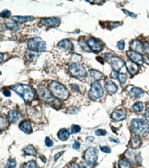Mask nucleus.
Returning <instances> with one entry per match:
<instances>
[{"label":"nucleus","mask_w":149,"mask_h":168,"mask_svg":"<svg viewBox=\"0 0 149 168\" xmlns=\"http://www.w3.org/2000/svg\"><path fill=\"white\" fill-rule=\"evenodd\" d=\"M130 48L133 51L137 52V53H142L143 52V44L141 41L138 40H134L130 43Z\"/></svg>","instance_id":"obj_18"},{"label":"nucleus","mask_w":149,"mask_h":168,"mask_svg":"<svg viewBox=\"0 0 149 168\" xmlns=\"http://www.w3.org/2000/svg\"><path fill=\"white\" fill-rule=\"evenodd\" d=\"M86 140H89V142H93V140H94V138L93 136H88L86 138Z\"/></svg>","instance_id":"obj_52"},{"label":"nucleus","mask_w":149,"mask_h":168,"mask_svg":"<svg viewBox=\"0 0 149 168\" xmlns=\"http://www.w3.org/2000/svg\"><path fill=\"white\" fill-rule=\"evenodd\" d=\"M11 15V12L8 11V10H5L2 12V13H0V17H8L9 16V15Z\"/></svg>","instance_id":"obj_40"},{"label":"nucleus","mask_w":149,"mask_h":168,"mask_svg":"<svg viewBox=\"0 0 149 168\" xmlns=\"http://www.w3.org/2000/svg\"><path fill=\"white\" fill-rule=\"evenodd\" d=\"M72 148H73L75 149H79L80 148V143L78 141H75L73 145H72Z\"/></svg>","instance_id":"obj_45"},{"label":"nucleus","mask_w":149,"mask_h":168,"mask_svg":"<svg viewBox=\"0 0 149 168\" xmlns=\"http://www.w3.org/2000/svg\"><path fill=\"white\" fill-rule=\"evenodd\" d=\"M119 167L120 168H131V165L130 162L126 159L120 160L119 162Z\"/></svg>","instance_id":"obj_29"},{"label":"nucleus","mask_w":149,"mask_h":168,"mask_svg":"<svg viewBox=\"0 0 149 168\" xmlns=\"http://www.w3.org/2000/svg\"><path fill=\"white\" fill-rule=\"evenodd\" d=\"M0 75H1V72H0Z\"/></svg>","instance_id":"obj_55"},{"label":"nucleus","mask_w":149,"mask_h":168,"mask_svg":"<svg viewBox=\"0 0 149 168\" xmlns=\"http://www.w3.org/2000/svg\"><path fill=\"white\" fill-rule=\"evenodd\" d=\"M81 61V57L78 55V54H74L71 57V62H72V64H74V63H77L79 62H80Z\"/></svg>","instance_id":"obj_32"},{"label":"nucleus","mask_w":149,"mask_h":168,"mask_svg":"<svg viewBox=\"0 0 149 168\" xmlns=\"http://www.w3.org/2000/svg\"><path fill=\"white\" fill-rule=\"evenodd\" d=\"M20 129L26 134H30L32 132V127L31 124L28 121H24L20 126Z\"/></svg>","instance_id":"obj_20"},{"label":"nucleus","mask_w":149,"mask_h":168,"mask_svg":"<svg viewBox=\"0 0 149 168\" xmlns=\"http://www.w3.org/2000/svg\"><path fill=\"white\" fill-rule=\"evenodd\" d=\"M127 75L126 74H124V73H120V74L118 75V79L121 84H124L127 80Z\"/></svg>","instance_id":"obj_34"},{"label":"nucleus","mask_w":149,"mask_h":168,"mask_svg":"<svg viewBox=\"0 0 149 168\" xmlns=\"http://www.w3.org/2000/svg\"><path fill=\"white\" fill-rule=\"evenodd\" d=\"M100 149H101L102 152H104V153H110L111 152V149L108 146H102V147H100Z\"/></svg>","instance_id":"obj_38"},{"label":"nucleus","mask_w":149,"mask_h":168,"mask_svg":"<svg viewBox=\"0 0 149 168\" xmlns=\"http://www.w3.org/2000/svg\"><path fill=\"white\" fill-rule=\"evenodd\" d=\"M34 18L32 17H20V16H15L13 17V20L15 21H17V22L20 23H24L28 22V21H31L33 20Z\"/></svg>","instance_id":"obj_25"},{"label":"nucleus","mask_w":149,"mask_h":168,"mask_svg":"<svg viewBox=\"0 0 149 168\" xmlns=\"http://www.w3.org/2000/svg\"><path fill=\"white\" fill-rule=\"evenodd\" d=\"M111 117L113 120L116 121H120L124 120L126 117V111L122 109L116 110H115L112 113Z\"/></svg>","instance_id":"obj_13"},{"label":"nucleus","mask_w":149,"mask_h":168,"mask_svg":"<svg viewBox=\"0 0 149 168\" xmlns=\"http://www.w3.org/2000/svg\"><path fill=\"white\" fill-rule=\"evenodd\" d=\"M3 59H4V55H3V54L0 53V63H1Z\"/></svg>","instance_id":"obj_53"},{"label":"nucleus","mask_w":149,"mask_h":168,"mask_svg":"<svg viewBox=\"0 0 149 168\" xmlns=\"http://www.w3.org/2000/svg\"><path fill=\"white\" fill-rule=\"evenodd\" d=\"M87 45L91 50L95 53H99L104 48V45L102 43L95 38H90L87 41Z\"/></svg>","instance_id":"obj_9"},{"label":"nucleus","mask_w":149,"mask_h":168,"mask_svg":"<svg viewBox=\"0 0 149 168\" xmlns=\"http://www.w3.org/2000/svg\"><path fill=\"white\" fill-rule=\"evenodd\" d=\"M123 11H124V13H125L127 15H129V16H130V17H133V18H136V17H137V15H136L135 14H134V13H130V12L128 11H126V10H124Z\"/></svg>","instance_id":"obj_42"},{"label":"nucleus","mask_w":149,"mask_h":168,"mask_svg":"<svg viewBox=\"0 0 149 168\" xmlns=\"http://www.w3.org/2000/svg\"><path fill=\"white\" fill-rule=\"evenodd\" d=\"M144 109V105L141 102H137L133 106V111L135 112H141Z\"/></svg>","instance_id":"obj_28"},{"label":"nucleus","mask_w":149,"mask_h":168,"mask_svg":"<svg viewBox=\"0 0 149 168\" xmlns=\"http://www.w3.org/2000/svg\"><path fill=\"white\" fill-rule=\"evenodd\" d=\"M77 112V109H76L74 107H72L69 109V112L71 113V114H76Z\"/></svg>","instance_id":"obj_47"},{"label":"nucleus","mask_w":149,"mask_h":168,"mask_svg":"<svg viewBox=\"0 0 149 168\" xmlns=\"http://www.w3.org/2000/svg\"><path fill=\"white\" fill-rule=\"evenodd\" d=\"M130 126L133 132L139 136H145L149 133V125L144 119H133Z\"/></svg>","instance_id":"obj_3"},{"label":"nucleus","mask_w":149,"mask_h":168,"mask_svg":"<svg viewBox=\"0 0 149 168\" xmlns=\"http://www.w3.org/2000/svg\"><path fill=\"white\" fill-rule=\"evenodd\" d=\"M103 95H104V90H103L101 85L99 83H94L89 93L90 98L93 100H97L102 98Z\"/></svg>","instance_id":"obj_6"},{"label":"nucleus","mask_w":149,"mask_h":168,"mask_svg":"<svg viewBox=\"0 0 149 168\" xmlns=\"http://www.w3.org/2000/svg\"><path fill=\"white\" fill-rule=\"evenodd\" d=\"M69 71L71 74L76 78H83L86 75V70L80 64H71L69 67Z\"/></svg>","instance_id":"obj_7"},{"label":"nucleus","mask_w":149,"mask_h":168,"mask_svg":"<svg viewBox=\"0 0 149 168\" xmlns=\"http://www.w3.org/2000/svg\"><path fill=\"white\" fill-rule=\"evenodd\" d=\"M24 153L27 155H30V156H35L36 154V150L35 148L32 145H28L27 146L26 148L24 149Z\"/></svg>","instance_id":"obj_26"},{"label":"nucleus","mask_w":149,"mask_h":168,"mask_svg":"<svg viewBox=\"0 0 149 168\" xmlns=\"http://www.w3.org/2000/svg\"><path fill=\"white\" fill-rule=\"evenodd\" d=\"M81 130V127L77 125H72L70 130V132L71 134H76L80 132Z\"/></svg>","instance_id":"obj_31"},{"label":"nucleus","mask_w":149,"mask_h":168,"mask_svg":"<svg viewBox=\"0 0 149 168\" xmlns=\"http://www.w3.org/2000/svg\"><path fill=\"white\" fill-rule=\"evenodd\" d=\"M112 54L111 53H106L103 54V57L105 60H108L109 59H111Z\"/></svg>","instance_id":"obj_44"},{"label":"nucleus","mask_w":149,"mask_h":168,"mask_svg":"<svg viewBox=\"0 0 149 168\" xmlns=\"http://www.w3.org/2000/svg\"><path fill=\"white\" fill-rule=\"evenodd\" d=\"M21 118H22V115L16 110H11L8 114V120L12 123H17L20 120Z\"/></svg>","instance_id":"obj_15"},{"label":"nucleus","mask_w":149,"mask_h":168,"mask_svg":"<svg viewBox=\"0 0 149 168\" xmlns=\"http://www.w3.org/2000/svg\"><path fill=\"white\" fill-rule=\"evenodd\" d=\"M49 90L53 97L60 100H66L68 99L69 93L65 86L59 82L53 81L49 84Z\"/></svg>","instance_id":"obj_1"},{"label":"nucleus","mask_w":149,"mask_h":168,"mask_svg":"<svg viewBox=\"0 0 149 168\" xmlns=\"http://www.w3.org/2000/svg\"><path fill=\"white\" fill-rule=\"evenodd\" d=\"M126 66L128 71H129L130 75H135L139 72V66L137 63L133 62L132 61H127L126 62Z\"/></svg>","instance_id":"obj_14"},{"label":"nucleus","mask_w":149,"mask_h":168,"mask_svg":"<svg viewBox=\"0 0 149 168\" xmlns=\"http://www.w3.org/2000/svg\"><path fill=\"white\" fill-rule=\"evenodd\" d=\"M143 52L149 54V44H145L143 45Z\"/></svg>","instance_id":"obj_41"},{"label":"nucleus","mask_w":149,"mask_h":168,"mask_svg":"<svg viewBox=\"0 0 149 168\" xmlns=\"http://www.w3.org/2000/svg\"><path fill=\"white\" fill-rule=\"evenodd\" d=\"M118 73L117 72H115V71H112L111 72V77L112 79H117L118 78Z\"/></svg>","instance_id":"obj_43"},{"label":"nucleus","mask_w":149,"mask_h":168,"mask_svg":"<svg viewBox=\"0 0 149 168\" xmlns=\"http://www.w3.org/2000/svg\"><path fill=\"white\" fill-rule=\"evenodd\" d=\"M3 94H4L6 97H9L11 95V92L8 90H5L3 92Z\"/></svg>","instance_id":"obj_48"},{"label":"nucleus","mask_w":149,"mask_h":168,"mask_svg":"<svg viewBox=\"0 0 149 168\" xmlns=\"http://www.w3.org/2000/svg\"><path fill=\"white\" fill-rule=\"evenodd\" d=\"M117 45V48H119L120 50H122L124 49V47H125V42H124V41H118Z\"/></svg>","instance_id":"obj_36"},{"label":"nucleus","mask_w":149,"mask_h":168,"mask_svg":"<svg viewBox=\"0 0 149 168\" xmlns=\"http://www.w3.org/2000/svg\"><path fill=\"white\" fill-rule=\"evenodd\" d=\"M69 168H80V167L77 163H72Z\"/></svg>","instance_id":"obj_49"},{"label":"nucleus","mask_w":149,"mask_h":168,"mask_svg":"<svg viewBox=\"0 0 149 168\" xmlns=\"http://www.w3.org/2000/svg\"><path fill=\"white\" fill-rule=\"evenodd\" d=\"M127 56L130 58V61L137 64H142L144 63V58L140 53L130 50L127 52Z\"/></svg>","instance_id":"obj_11"},{"label":"nucleus","mask_w":149,"mask_h":168,"mask_svg":"<svg viewBox=\"0 0 149 168\" xmlns=\"http://www.w3.org/2000/svg\"><path fill=\"white\" fill-rule=\"evenodd\" d=\"M8 120L5 117L0 116V130H4L8 126Z\"/></svg>","instance_id":"obj_27"},{"label":"nucleus","mask_w":149,"mask_h":168,"mask_svg":"<svg viewBox=\"0 0 149 168\" xmlns=\"http://www.w3.org/2000/svg\"><path fill=\"white\" fill-rule=\"evenodd\" d=\"M24 168H37L35 161H30L24 166Z\"/></svg>","instance_id":"obj_33"},{"label":"nucleus","mask_w":149,"mask_h":168,"mask_svg":"<svg viewBox=\"0 0 149 168\" xmlns=\"http://www.w3.org/2000/svg\"><path fill=\"white\" fill-rule=\"evenodd\" d=\"M95 134L97 136H104L106 134V131L102 129H99V130H96Z\"/></svg>","instance_id":"obj_39"},{"label":"nucleus","mask_w":149,"mask_h":168,"mask_svg":"<svg viewBox=\"0 0 149 168\" xmlns=\"http://www.w3.org/2000/svg\"><path fill=\"white\" fill-rule=\"evenodd\" d=\"M90 75L91 77L95 79V81H99L101 80L103 77V75L102 72H100L98 70H90Z\"/></svg>","instance_id":"obj_23"},{"label":"nucleus","mask_w":149,"mask_h":168,"mask_svg":"<svg viewBox=\"0 0 149 168\" xmlns=\"http://www.w3.org/2000/svg\"><path fill=\"white\" fill-rule=\"evenodd\" d=\"M98 152L95 148H89L84 153V159L86 164L89 166H92L97 159Z\"/></svg>","instance_id":"obj_5"},{"label":"nucleus","mask_w":149,"mask_h":168,"mask_svg":"<svg viewBox=\"0 0 149 168\" xmlns=\"http://www.w3.org/2000/svg\"><path fill=\"white\" fill-rule=\"evenodd\" d=\"M45 143H46V146H48V147H52L53 145V140H51L50 138H48V137H46V138Z\"/></svg>","instance_id":"obj_37"},{"label":"nucleus","mask_w":149,"mask_h":168,"mask_svg":"<svg viewBox=\"0 0 149 168\" xmlns=\"http://www.w3.org/2000/svg\"><path fill=\"white\" fill-rule=\"evenodd\" d=\"M27 45H28V47L30 50L35 52V53L43 52L46 49V43L40 37H34L30 39L28 42H27Z\"/></svg>","instance_id":"obj_4"},{"label":"nucleus","mask_w":149,"mask_h":168,"mask_svg":"<svg viewBox=\"0 0 149 168\" xmlns=\"http://www.w3.org/2000/svg\"><path fill=\"white\" fill-rule=\"evenodd\" d=\"M41 22L46 26H51V27H57L60 24V19L57 17H51V18H46V19H42Z\"/></svg>","instance_id":"obj_12"},{"label":"nucleus","mask_w":149,"mask_h":168,"mask_svg":"<svg viewBox=\"0 0 149 168\" xmlns=\"http://www.w3.org/2000/svg\"><path fill=\"white\" fill-rule=\"evenodd\" d=\"M38 95L40 98L46 103H55V99L52 95V94L46 88H41L38 90Z\"/></svg>","instance_id":"obj_8"},{"label":"nucleus","mask_w":149,"mask_h":168,"mask_svg":"<svg viewBox=\"0 0 149 168\" xmlns=\"http://www.w3.org/2000/svg\"><path fill=\"white\" fill-rule=\"evenodd\" d=\"M110 63L112 69H113V71L117 72L120 71L121 69L125 65V63H124V61L119 57L111 58L110 60Z\"/></svg>","instance_id":"obj_10"},{"label":"nucleus","mask_w":149,"mask_h":168,"mask_svg":"<svg viewBox=\"0 0 149 168\" xmlns=\"http://www.w3.org/2000/svg\"><path fill=\"white\" fill-rule=\"evenodd\" d=\"M130 94L135 98H141L142 97L144 96V91L142 90L141 88H133L130 91Z\"/></svg>","instance_id":"obj_21"},{"label":"nucleus","mask_w":149,"mask_h":168,"mask_svg":"<svg viewBox=\"0 0 149 168\" xmlns=\"http://www.w3.org/2000/svg\"><path fill=\"white\" fill-rule=\"evenodd\" d=\"M57 47L68 51H72L73 50V45L68 39H64L59 41L57 44Z\"/></svg>","instance_id":"obj_16"},{"label":"nucleus","mask_w":149,"mask_h":168,"mask_svg":"<svg viewBox=\"0 0 149 168\" xmlns=\"http://www.w3.org/2000/svg\"><path fill=\"white\" fill-rule=\"evenodd\" d=\"M63 154V152H60V153H58V154H57L56 155H55V160H57V159H58V158H59V157H60V156L61 155H62Z\"/></svg>","instance_id":"obj_50"},{"label":"nucleus","mask_w":149,"mask_h":168,"mask_svg":"<svg viewBox=\"0 0 149 168\" xmlns=\"http://www.w3.org/2000/svg\"><path fill=\"white\" fill-rule=\"evenodd\" d=\"M71 87L72 90L76 92H79L80 91V88L77 86V85H76L75 84H71Z\"/></svg>","instance_id":"obj_46"},{"label":"nucleus","mask_w":149,"mask_h":168,"mask_svg":"<svg viewBox=\"0 0 149 168\" xmlns=\"http://www.w3.org/2000/svg\"><path fill=\"white\" fill-rule=\"evenodd\" d=\"M7 26L8 27V29L11 30H13V31H17V30H19L20 26L18 25L16 21L14 20H10L7 22Z\"/></svg>","instance_id":"obj_24"},{"label":"nucleus","mask_w":149,"mask_h":168,"mask_svg":"<svg viewBox=\"0 0 149 168\" xmlns=\"http://www.w3.org/2000/svg\"><path fill=\"white\" fill-rule=\"evenodd\" d=\"M16 166H17L16 161L15 159H13V158H10V159H8L7 161L6 168H16Z\"/></svg>","instance_id":"obj_30"},{"label":"nucleus","mask_w":149,"mask_h":168,"mask_svg":"<svg viewBox=\"0 0 149 168\" xmlns=\"http://www.w3.org/2000/svg\"><path fill=\"white\" fill-rule=\"evenodd\" d=\"M37 57H38V56L35 54V52L31 51L30 53H28V54H27V58H28V59H29L30 61L34 60V58L37 59Z\"/></svg>","instance_id":"obj_35"},{"label":"nucleus","mask_w":149,"mask_h":168,"mask_svg":"<svg viewBox=\"0 0 149 168\" xmlns=\"http://www.w3.org/2000/svg\"><path fill=\"white\" fill-rule=\"evenodd\" d=\"M145 117L147 118V119H148V120H149V109L147 110V111H146V113H145Z\"/></svg>","instance_id":"obj_51"},{"label":"nucleus","mask_w":149,"mask_h":168,"mask_svg":"<svg viewBox=\"0 0 149 168\" xmlns=\"http://www.w3.org/2000/svg\"><path fill=\"white\" fill-rule=\"evenodd\" d=\"M109 139L111 140V141H113L115 143H119V140H115V139H113L112 138H109Z\"/></svg>","instance_id":"obj_54"},{"label":"nucleus","mask_w":149,"mask_h":168,"mask_svg":"<svg viewBox=\"0 0 149 168\" xmlns=\"http://www.w3.org/2000/svg\"><path fill=\"white\" fill-rule=\"evenodd\" d=\"M15 93L22 97L26 102H30L35 98V92L28 85L24 84H16L11 87Z\"/></svg>","instance_id":"obj_2"},{"label":"nucleus","mask_w":149,"mask_h":168,"mask_svg":"<svg viewBox=\"0 0 149 168\" xmlns=\"http://www.w3.org/2000/svg\"><path fill=\"white\" fill-rule=\"evenodd\" d=\"M142 144V139H140V137L138 135L134 136L132 138V139L130 140V148L133 149H138Z\"/></svg>","instance_id":"obj_19"},{"label":"nucleus","mask_w":149,"mask_h":168,"mask_svg":"<svg viewBox=\"0 0 149 168\" xmlns=\"http://www.w3.org/2000/svg\"><path fill=\"white\" fill-rule=\"evenodd\" d=\"M70 135V132L66 129H62L60 130L58 134H57V136H58L59 139H60L61 140H62V141H65V140H67L68 139Z\"/></svg>","instance_id":"obj_22"},{"label":"nucleus","mask_w":149,"mask_h":168,"mask_svg":"<svg viewBox=\"0 0 149 168\" xmlns=\"http://www.w3.org/2000/svg\"><path fill=\"white\" fill-rule=\"evenodd\" d=\"M105 90L109 94H113L116 93L117 91V87L113 82L111 81H108L105 84Z\"/></svg>","instance_id":"obj_17"}]
</instances>
